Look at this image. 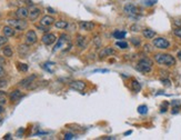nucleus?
Here are the masks:
<instances>
[{"mask_svg":"<svg viewBox=\"0 0 181 140\" xmlns=\"http://www.w3.org/2000/svg\"><path fill=\"white\" fill-rule=\"evenodd\" d=\"M154 60L159 65H165L167 67H172L176 65V59L169 54H157L154 55Z\"/></svg>","mask_w":181,"mask_h":140,"instance_id":"nucleus-1","label":"nucleus"},{"mask_svg":"<svg viewBox=\"0 0 181 140\" xmlns=\"http://www.w3.org/2000/svg\"><path fill=\"white\" fill-rule=\"evenodd\" d=\"M152 60L149 58H143L141 60H139V62L137 63V70H139L140 72L143 73H148L152 70Z\"/></svg>","mask_w":181,"mask_h":140,"instance_id":"nucleus-2","label":"nucleus"},{"mask_svg":"<svg viewBox=\"0 0 181 140\" xmlns=\"http://www.w3.org/2000/svg\"><path fill=\"white\" fill-rule=\"evenodd\" d=\"M8 25L11 26L12 28H15L16 30H20V31L27 29V27H28V22L25 19H20V18H18V19H9L8 20Z\"/></svg>","mask_w":181,"mask_h":140,"instance_id":"nucleus-3","label":"nucleus"},{"mask_svg":"<svg viewBox=\"0 0 181 140\" xmlns=\"http://www.w3.org/2000/svg\"><path fill=\"white\" fill-rule=\"evenodd\" d=\"M153 46L158 49H168L170 47V42L163 37H158L153 39Z\"/></svg>","mask_w":181,"mask_h":140,"instance_id":"nucleus-4","label":"nucleus"},{"mask_svg":"<svg viewBox=\"0 0 181 140\" xmlns=\"http://www.w3.org/2000/svg\"><path fill=\"white\" fill-rule=\"evenodd\" d=\"M56 40H57V37L53 35V34H50V32L44 34L42 36V38H41V41L44 42L46 46H50L52 43H55Z\"/></svg>","mask_w":181,"mask_h":140,"instance_id":"nucleus-5","label":"nucleus"},{"mask_svg":"<svg viewBox=\"0 0 181 140\" xmlns=\"http://www.w3.org/2000/svg\"><path fill=\"white\" fill-rule=\"evenodd\" d=\"M70 88L73 89V90H77V91H83L85 88H86V82L82 81V80H74V81H71L70 84Z\"/></svg>","mask_w":181,"mask_h":140,"instance_id":"nucleus-6","label":"nucleus"},{"mask_svg":"<svg viewBox=\"0 0 181 140\" xmlns=\"http://www.w3.org/2000/svg\"><path fill=\"white\" fill-rule=\"evenodd\" d=\"M36 79H37L36 75H31L29 77H26V78H23L22 80H20V81H19V86L22 87V88H26V89H27L30 84H33V81H35Z\"/></svg>","mask_w":181,"mask_h":140,"instance_id":"nucleus-7","label":"nucleus"},{"mask_svg":"<svg viewBox=\"0 0 181 140\" xmlns=\"http://www.w3.org/2000/svg\"><path fill=\"white\" fill-rule=\"evenodd\" d=\"M37 40H38V37H37V34L33 30H29V31L26 34V43H28V45H33V43L37 42Z\"/></svg>","mask_w":181,"mask_h":140,"instance_id":"nucleus-8","label":"nucleus"},{"mask_svg":"<svg viewBox=\"0 0 181 140\" xmlns=\"http://www.w3.org/2000/svg\"><path fill=\"white\" fill-rule=\"evenodd\" d=\"M123 11L129 16H136L138 14V8L133 5V3H127L123 7Z\"/></svg>","mask_w":181,"mask_h":140,"instance_id":"nucleus-9","label":"nucleus"},{"mask_svg":"<svg viewBox=\"0 0 181 140\" xmlns=\"http://www.w3.org/2000/svg\"><path fill=\"white\" fill-rule=\"evenodd\" d=\"M55 18L53 17H51V16H44L42 18H41V20H40V25L42 26V27H50L51 25H53L55 23Z\"/></svg>","mask_w":181,"mask_h":140,"instance_id":"nucleus-10","label":"nucleus"},{"mask_svg":"<svg viewBox=\"0 0 181 140\" xmlns=\"http://www.w3.org/2000/svg\"><path fill=\"white\" fill-rule=\"evenodd\" d=\"M69 41V37L67 35H61L60 36V38H59L58 42L56 43V46H55V48H53V51L56 52V51H58L59 49H61V47L65 45L66 42Z\"/></svg>","mask_w":181,"mask_h":140,"instance_id":"nucleus-11","label":"nucleus"},{"mask_svg":"<svg viewBox=\"0 0 181 140\" xmlns=\"http://www.w3.org/2000/svg\"><path fill=\"white\" fill-rule=\"evenodd\" d=\"M79 27L83 31H91L94 28V23L91 21H80Z\"/></svg>","mask_w":181,"mask_h":140,"instance_id":"nucleus-12","label":"nucleus"},{"mask_svg":"<svg viewBox=\"0 0 181 140\" xmlns=\"http://www.w3.org/2000/svg\"><path fill=\"white\" fill-rule=\"evenodd\" d=\"M16 16H17V18L25 19V18L29 17V10H28L26 7H20L19 9H17V11H16Z\"/></svg>","mask_w":181,"mask_h":140,"instance_id":"nucleus-13","label":"nucleus"},{"mask_svg":"<svg viewBox=\"0 0 181 140\" xmlns=\"http://www.w3.org/2000/svg\"><path fill=\"white\" fill-rule=\"evenodd\" d=\"M116 54V50L111 47H106L99 52V57L100 58H105V57H109V56H112Z\"/></svg>","mask_w":181,"mask_h":140,"instance_id":"nucleus-14","label":"nucleus"},{"mask_svg":"<svg viewBox=\"0 0 181 140\" xmlns=\"http://www.w3.org/2000/svg\"><path fill=\"white\" fill-rule=\"evenodd\" d=\"M41 14V10L37 7H31V9L29 10V18L30 20H36L37 18L40 16Z\"/></svg>","mask_w":181,"mask_h":140,"instance_id":"nucleus-15","label":"nucleus"},{"mask_svg":"<svg viewBox=\"0 0 181 140\" xmlns=\"http://www.w3.org/2000/svg\"><path fill=\"white\" fill-rule=\"evenodd\" d=\"M76 42H77V46L81 49H85L87 47V38L83 36H77Z\"/></svg>","mask_w":181,"mask_h":140,"instance_id":"nucleus-16","label":"nucleus"},{"mask_svg":"<svg viewBox=\"0 0 181 140\" xmlns=\"http://www.w3.org/2000/svg\"><path fill=\"white\" fill-rule=\"evenodd\" d=\"M2 32H3V36H6V37H12V36H15L16 34V30L15 28H12L11 26H5L3 29H2Z\"/></svg>","mask_w":181,"mask_h":140,"instance_id":"nucleus-17","label":"nucleus"},{"mask_svg":"<svg viewBox=\"0 0 181 140\" xmlns=\"http://www.w3.org/2000/svg\"><path fill=\"white\" fill-rule=\"evenodd\" d=\"M22 97V93L20 92V90H14L10 92V95H9V98L11 101H18L19 99Z\"/></svg>","mask_w":181,"mask_h":140,"instance_id":"nucleus-18","label":"nucleus"},{"mask_svg":"<svg viewBox=\"0 0 181 140\" xmlns=\"http://www.w3.org/2000/svg\"><path fill=\"white\" fill-rule=\"evenodd\" d=\"M142 35L147 39H152L156 36V31H153L151 29H145V30H142Z\"/></svg>","mask_w":181,"mask_h":140,"instance_id":"nucleus-19","label":"nucleus"},{"mask_svg":"<svg viewBox=\"0 0 181 140\" xmlns=\"http://www.w3.org/2000/svg\"><path fill=\"white\" fill-rule=\"evenodd\" d=\"M29 50H30V48L28 43H26V45H20L19 48H18V51H19L20 55H27V54L29 52Z\"/></svg>","mask_w":181,"mask_h":140,"instance_id":"nucleus-20","label":"nucleus"},{"mask_svg":"<svg viewBox=\"0 0 181 140\" xmlns=\"http://www.w3.org/2000/svg\"><path fill=\"white\" fill-rule=\"evenodd\" d=\"M131 89L135 91V92H139L140 89H141V84H140V82L137 81L136 79H133L132 82H131Z\"/></svg>","mask_w":181,"mask_h":140,"instance_id":"nucleus-21","label":"nucleus"},{"mask_svg":"<svg viewBox=\"0 0 181 140\" xmlns=\"http://www.w3.org/2000/svg\"><path fill=\"white\" fill-rule=\"evenodd\" d=\"M55 26H56V28H58V29H66L68 27V22L65 20L55 21Z\"/></svg>","mask_w":181,"mask_h":140,"instance_id":"nucleus-22","label":"nucleus"},{"mask_svg":"<svg viewBox=\"0 0 181 140\" xmlns=\"http://www.w3.org/2000/svg\"><path fill=\"white\" fill-rule=\"evenodd\" d=\"M126 31H121V30H116L113 34H112V36L116 38V39H124V37H126Z\"/></svg>","mask_w":181,"mask_h":140,"instance_id":"nucleus-23","label":"nucleus"},{"mask_svg":"<svg viewBox=\"0 0 181 140\" xmlns=\"http://www.w3.org/2000/svg\"><path fill=\"white\" fill-rule=\"evenodd\" d=\"M2 52H3V55L8 58H10V57H12L14 55V52H12V49L9 47V46H6V47H3V49H2Z\"/></svg>","mask_w":181,"mask_h":140,"instance_id":"nucleus-24","label":"nucleus"},{"mask_svg":"<svg viewBox=\"0 0 181 140\" xmlns=\"http://www.w3.org/2000/svg\"><path fill=\"white\" fill-rule=\"evenodd\" d=\"M138 112L140 115H147L148 113V107L145 105H141L138 107Z\"/></svg>","mask_w":181,"mask_h":140,"instance_id":"nucleus-25","label":"nucleus"},{"mask_svg":"<svg viewBox=\"0 0 181 140\" xmlns=\"http://www.w3.org/2000/svg\"><path fill=\"white\" fill-rule=\"evenodd\" d=\"M7 98H6V93L3 91H0V104L1 105H6Z\"/></svg>","mask_w":181,"mask_h":140,"instance_id":"nucleus-26","label":"nucleus"},{"mask_svg":"<svg viewBox=\"0 0 181 140\" xmlns=\"http://www.w3.org/2000/svg\"><path fill=\"white\" fill-rule=\"evenodd\" d=\"M157 1L158 0H143V3L147 7H152V6H154L157 3Z\"/></svg>","mask_w":181,"mask_h":140,"instance_id":"nucleus-27","label":"nucleus"},{"mask_svg":"<svg viewBox=\"0 0 181 140\" xmlns=\"http://www.w3.org/2000/svg\"><path fill=\"white\" fill-rule=\"evenodd\" d=\"M116 45L120 49H127V48H128V43L126 41H118Z\"/></svg>","mask_w":181,"mask_h":140,"instance_id":"nucleus-28","label":"nucleus"},{"mask_svg":"<svg viewBox=\"0 0 181 140\" xmlns=\"http://www.w3.org/2000/svg\"><path fill=\"white\" fill-rule=\"evenodd\" d=\"M18 67H19V70L22 72H26L28 70V66L26 63H18Z\"/></svg>","mask_w":181,"mask_h":140,"instance_id":"nucleus-29","label":"nucleus"},{"mask_svg":"<svg viewBox=\"0 0 181 140\" xmlns=\"http://www.w3.org/2000/svg\"><path fill=\"white\" fill-rule=\"evenodd\" d=\"M168 105H169L168 102H163V104H162L161 108H160V112H161V113H163V112H166L167 110H168Z\"/></svg>","mask_w":181,"mask_h":140,"instance_id":"nucleus-30","label":"nucleus"},{"mask_svg":"<svg viewBox=\"0 0 181 140\" xmlns=\"http://www.w3.org/2000/svg\"><path fill=\"white\" fill-rule=\"evenodd\" d=\"M173 34H174V36H177V37H179V38H181V27H178V28H174Z\"/></svg>","mask_w":181,"mask_h":140,"instance_id":"nucleus-31","label":"nucleus"},{"mask_svg":"<svg viewBox=\"0 0 181 140\" xmlns=\"http://www.w3.org/2000/svg\"><path fill=\"white\" fill-rule=\"evenodd\" d=\"M74 138H76V136H74L73 133H71V132H68V133H66V135H65V139H67V140L74 139Z\"/></svg>","mask_w":181,"mask_h":140,"instance_id":"nucleus-32","label":"nucleus"},{"mask_svg":"<svg viewBox=\"0 0 181 140\" xmlns=\"http://www.w3.org/2000/svg\"><path fill=\"white\" fill-rule=\"evenodd\" d=\"M5 87H7V81H6L5 79L0 78V89H1V88H5Z\"/></svg>","mask_w":181,"mask_h":140,"instance_id":"nucleus-33","label":"nucleus"},{"mask_svg":"<svg viewBox=\"0 0 181 140\" xmlns=\"http://www.w3.org/2000/svg\"><path fill=\"white\" fill-rule=\"evenodd\" d=\"M161 81H162V84H165L166 87H170V84H171V82H170V80H168V79H162Z\"/></svg>","mask_w":181,"mask_h":140,"instance_id":"nucleus-34","label":"nucleus"},{"mask_svg":"<svg viewBox=\"0 0 181 140\" xmlns=\"http://www.w3.org/2000/svg\"><path fill=\"white\" fill-rule=\"evenodd\" d=\"M6 76V71H5V69L0 66V78H3Z\"/></svg>","mask_w":181,"mask_h":140,"instance_id":"nucleus-35","label":"nucleus"},{"mask_svg":"<svg viewBox=\"0 0 181 140\" xmlns=\"http://www.w3.org/2000/svg\"><path fill=\"white\" fill-rule=\"evenodd\" d=\"M131 42H132L135 46H139V45H140V40H137V38H132V39H131Z\"/></svg>","mask_w":181,"mask_h":140,"instance_id":"nucleus-36","label":"nucleus"},{"mask_svg":"<svg viewBox=\"0 0 181 140\" xmlns=\"http://www.w3.org/2000/svg\"><path fill=\"white\" fill-rule=\"evenodd\" d=\"M172 106H173V107H180L181 106L180 101H179V100H173V101H172Z\"/></svg>","mask_w":181,"mask_h":140,"instance_id":"nucleus-37","label":"nucleus"},{"mask_svg":"<svg viewBox=\"0 0 181 140\" xmlns=\"http://www.w3.org/2000/svg\"><path fill=\"white\" fill-rule=\"evenodd\" d=\"M179 110H180V107H173V108H172V113H173V115H176V113H178V112H179Z\"/></svg>","mask_w":181,"mask_h":140,"instance_id":"nucleus-38","label":"nucleus"},{"mask_svg":"<svg viewBox=\"0 0 181 140\" xmlns=\"http://www.w3.org/2000/svg\"><path fill=\"white\" fill-rule=\"evenodd\" d=\"M7 37H6V36H5V37H0V45H1V43H6V42H7Z\"/></svg>","mask_w":181,"mask_h":140,"instance_id":"nucleus-39","label":"nucleus"},{"mask_svg":"<svg viewBox=\"0 0 181 140\" xmlns=\"http://www.w3.org/2000/svg\"><path fill=\"white\" fill-rule=\"evenodd\" d=\"M177 57H178V59L181 60V50L180 51H178V54H177Z\"/></svg>","mask_w":181,"mask_h":140,"instance_id":"nucleus-40","label":"nucleus"},{"mask_svg":"<svg viewBox=\"0 0 181 140\" xmlns=\"http://www.w3.org/2000/svg\"><path fill=\"white\" fill-rule=\"evenodd\" d=\"M131 132H132L131 130H129V131H126V132H124V136H128V135H131Z\"/></svg>","mask_w":181,"mask_h":140,"instance_id":"nucleus-41","label":"nucleus"},{"mask_svg":"<svg viewBox=\"0 0 181 140\" xmlns=\"http://www.w3.org/2000/svg\"><path fill=\"white\" fill-rule=\"evenodd\" d=\"M48 11H50L51 14H55V11H53V9H51V8H48Z\"/></svg>","mask_w":181,"mask_h":140,"instance_id":"nucleus-42","label":"nucleus"},{"mask_svg":"<svg viewBox=\"0 0 181 140\" xmlns=\"http://www.w3.org/2000/svg\"><path fill=\"white\" fill-rule=\"evenodd\" d=\"M5 139H10V135H7V136H5Z\"/></svg>","mask_w":181,"mask_h":140,"instance_id":"nucleus-43","label":"nucleus"}]
</instances>
